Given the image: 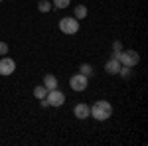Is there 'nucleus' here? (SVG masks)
I'll return each mask as SVG.
<instances>
[{"mask_svg": "<svg viewBox=\"0 0 148 146\" xmlns=\"http://www.w3.org/2000/svg\"><path fill=\"white\" fill-rule=\"evenodd\" d=\"M40 105H42V109H47V107H49L47 99H40Z\"/></svg>", "mask_w": 148, "mask_h": 146, "instance_id": "a211bd4d", "label": "nucleus"}, {"mask_svg": "<svg viewBox=\"0 0 148 146\" xmlns=\"http://www.w3.org/2000/svg\"><path fill=\"white\" fill-rule=\"evenodd\" d=\"M89 109H91V117L95 121H99V123L109 121L113 117V105L109 101H97V103H93Z\"/></svg>", "mask_w": 148, "mask_h": 146, "instance_id": "f257e3e1", "label": "nucleus"}, {"mask_svg": "<svg viewBox=\"0 0 148 146\" xmlns=\"http://www.w3.org/2000/svg\"><path fill=\"white\" fill-rule=\"evenodd\" d=\"M113 51H123V44H121V42H114L113 44Z\"/></svg>", "mask_w": 148, "mask_h": 146, "instance_id": "f3484780", "label": "nucleus"}, {"mask_svg": "<svg viewBox=\"0 0 148 146\" xmlns=\"http://www.w3.org/2000/svg\"><path fill=\"white\" fill-rule=\"evenodd\" d=\"M46 95H47V89L44 87V85H38V87L34 89V97L38 99V101H40V99H46Z\"/></svg>", "mask_w": 148, "mask_h": 146, "instance_id": "f8f14e48", "label": "nucleus"}, {"mask_svg": "<svg viewBox=\"0 0 148 146\" xmlns=\"http://www.w3.org/2000/svg\"><path fill=\"white\" fill-rule=\"evenodd\" d=\"M59 30H61V34H65V36L77 34L79 32V20H75L73 16H65V18L59 20Z\"/></svg>", "mask_w": 148, "mask_h": 146, "instance_id": "7ed1b4c3", "label": "nucleus"}, {"mask_svg": "<svg viewBox=\"0 0 148 146\" xmlns=\"http://www.w3.org/2000/svg\"><path fill=\"white\" fill-rule=\"evenodd\" d=\"M69 4H71V0H53V2H51V6H53V8H59V10L69 8Z\"/></svg>", "mask_w": 148, "mask_h": 146, "instance_id": "ddd939ff", "label": "nucleus"}, {"mask_svg": "<svg viewBox=\"0 0 148 146\" xmlns=\"http://www.w3.org/2000/svg\"><path fill=\"white\" fill-rule=\"evenodd\" d=\"M16 71V61L12 59V57H6L2 56V59H0V75H12Z\"/></svg>", "mask_w": 148, "mask_h": 146, "instance_id": "423d86ee", "label": "nucleus"}, {"mask_svg": "<svg viewBox=\"0 0 148 146\" xmlns=\"http://www.w3.org/2000/svg\"><path fill=\"white\" fill-rule=\"evenodd\" d=\"M123 77H128L130 75V67H126V65H121V71H119Z\"/></svg>", "mask_w": 148, "mask_h": 146, "instance_id": "2eb2a0df", "label": "nucleus"}, {"mask_svg": "<svg viewBox=\"0 0 148 146\" xmlns=\"http://www.w3.org/2000/svg\"><path fill=\"white\" fill-rule=\"evenodd\" d=\"M87 85H89V77H85V75H81V73H75L73 77L69 79V87L73 91H85L87 89Z\"/></svg>", "mask_w": 148, "mask_h": 146, "instance_id": "39448f33", "label": "nucleus"}, {"mask_svg": "<svg viewBox=\"0 0 148 146\" xmlns=\"http://www.w3.org/2000/svg\"><path fill=\"white\" fill-rule=\"evenodd\" d=\"M73 114H75L79 121H85V119H89V117H91V109H89V105H85V103H79V105H75V109H73Z\"/></svg>", "mask_w": 148, "mask_h": 146, "instance_id": "0eeeda50", "label": "nucleus"}, {"mask_svg": "<svg viewBox=\"0 0 148 146\" xmlns=\"http://www.w3.org/2000/svg\"><path fill=\"white\" fill-rule=\"evenodd\" d=\"M79 73H81V75H85V77H91V75H93V65H91V63H81V65H79Z\"/></svg>", "mask_w": 148, "mask_h": 146, "instance_id": "9b49d317", "label": "nucleus"}, {"mask_svg": "<svg viewBox=\"0 0 148 146\" xmlns=\"http://www.w3.org/2000/svg\"><path fill=\"white\" fill-rule=\"evenodd\" d=\"M46 99H47V103H49V107H63V105H65V95H63L59 89L47 91Z\"/></svg>", "mask_w": 148, "mask_h": 146, "instance_id": "20e7f679", "label": "nucleus"}, {"mask_svg": "<svg viewBox=\"0 0 148 146\" xmlns=\"http://www.w3.org/2000/svg\"><path fill=\"white\" fill-rule=\"evenodd\" d=\"M87 6H83V4H79V6H75V10H73V18L75 20H83V18H87Z\"/></svg>", "mask_w": 148, "mask_h": 146, "instance_id": "9d476101", "label": "nucleus"}, {"mask_svg": "<svg viewBox=\"0 0 148 146\" xmlns=\"http://www.w3.org/2000/svg\"><path fill=\"white\" fill-rule=\"evenodd\" d=\"M105 71H107L109 75H119V71H121V63H119V59L111 57V59L105 63Z\"/></svg>", "mask_w": 148, "mask_h": 146, "instance_id": "6e6552de", "label": "nucleus"}, {"mask_svg": "<svg viewBox=\"0 0 148 146\" xmlns=\"http://www.w3.org/2000/svg\"><path fill=\"white\" fill-rule=\"evenodd\" d=\"M0 2H2V0H0Z\"/></svg>", "mask_w": 148, "mask_h": 146, "instance_id": "6ab92c4d", "label": "nucleus"}, {"mask_svg": "<svg viewBox=\"0 0 148 146\" xmlns=\"http://www.w3.org/2000/svg\"><path fill=\"white\" fill-rule=\"evenodd\" d=\"M6 53H8V44L0 42V56H6Z\"/></svg>", "mask_w": 148, "mask_h": 146, "instance_id": "dca6fc26", "label": "nucleus"}, {"mask_svg": "<svg viewBox=\"0 0 148 146\" xmlns=\"http://www.w3.org/2000/svg\"><path fill=\"white\" fill-rule=\"evenodd\" d=\"M114 59H119V63L121 65H126V67H134V65H138V61H140V53H136L134 49H123V51H113Z\"/></svg>", "mask_w": 148, "mask_h": 146, "instance_id": "f03ea898", "label": "nucleus"}, {"mask_svg": "<svg viewBox=\"0 0 148 146\" xmlns=\"http://www.w3.org/2000/svg\"><path fill=\"white\" fill-rule=\"evenodd\" d=\"M51 8H53V6H51V2H47V0H40V4H38V10L44 12V14H46V12H49Z\"/></svg>", "mask_w": 148, "mask_h": 146, "instance_id": "4468645a", "label": "nucleus"}, {"mask_svg": "<svg viewBox=\"0 0 148 146\" xmlns=\"http://www.w3.org/2000/svg\"><path fill=\"white\" fill-rule=\"evenodd\" d=\"M57 77L56 75H51V73H47L46 77H44V87H46L47 91H51V89H57Z\"/></svg>", "mask_w": 148, "mask_h": 146, "instance_id": "1a4fd4ad", "label": "nucleus"}]
</instances>
